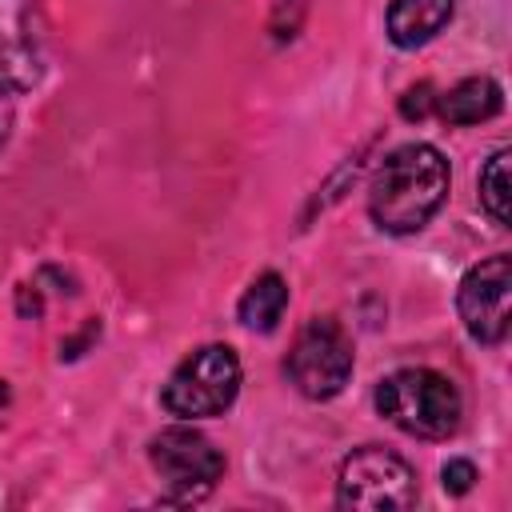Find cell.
Masks as SVG:
<instances>
[{
    "mask_svg": "<svg viewBox=\"0 0 512 512\" xmlns=\"http://www.w3.org/2000/svg\"><path fill=\"white\" fill-rule=\"evenodd\" d=\"M284 308H288V284L276 276V272H264V276H256L252 284H248V292L240 296V324L244 328H252V332H272L276 324H280V316H284Z\"/></svg>",
    "mask_w": 512,
    "mask_h": 512,
    "instance_id": "obj_11",
    "label": "cell"
},
{
    "mask_svg": "<svg viewBox=\"0 0 512 512\" xmlns=\"http://www.w3.org/2000/svg\"><path fill=\"white\" fill-rule=\"evenodd\" d=\"M288 376L308 400H332L352 376V344L332 316H316L300 328L288 352Z\"/></svg>",
    "mask_w": 512,
    "mask_h": 512,
    "instance_id": "obj_5",
    "label": "cell"
},
{
    "mask_svg": "<svg viewBox=\"0 0 512 512\" xmlns=\"http://www.w3.org/2000/svg\"><path fill=\"white\" fill-rule=\"evenodd\" d=\"M376 408L400 432L420 440H444L460 428V392L432 368H400L376 384Z\"/></svg>",
    "mask_w": 512,
    "mask_h": 512,
    "instance_id": "obj_2",
    "label": "cell"
},
{
    "mask_svg": "<svg viewBox=\"0 0 512 512\" xmlns=\"http://www.w3.org/2000/svg\"><path fill=\"white\" fill-rule=\"evenodd\" d=\"M504 96H500V84L492 76H468L460 80L456 88H448L440 100H436V112L448 120V124H480V120H492L500 112Z\"/></svg>",
    "mask_w": 512,
    "mask_h": 512,
    "instance_id": "obj_10",
    "label": "cell"
},
{
    "mask_svg": "<svg viewBox=\"0 0 512 512\" xmlns=\"http://www.w3.org/2000/svg\"><path fill=\"white\" fill-rule=\"evenodd\" d=\"M240 392V360L228 344H204L176 364L160 400L180 420H204L232 408Z\"/></svg>",
    "mask_w": 512,
    "mask_h": 512,
    "instance_id": "obj_3",
    "label": "cell"
},
{
    "mask_svg": "<svg viewBox=\"0 0 512 512\" xmlns=\"http://www.w3.org/2000/svg\"><path fill=\"white\" fill-rule=\"evenodd\" d=\"M440 480H444V492L464 496V492L476 484V468H472V460H448V464L440 468Z\"/></svg>",
    "mask_w": 512,
    "mask_h": 512,
    "instance_id": "obj_13",
    "label": "cell"
},
{
    "mask_svg": "<svg viewBox=\"0 0 512 512\" xmlns=\"http://www.w3.org/2000/svg\"><path fill=\"white\" fill-rule=\"evenodd\" d=\"M456 308L472 340L480 344H500L508 336L512 320V260L508 256H488L476 268L464 272Z\"/></svg>",
    "mask_w": 512,
    "mask_h": 512,
    "instance_id": "obj_7",
    "label": "cell"
},
{
    "mask_svg": "<svg viewBox=\"0 0 512 512\" xmlns=\"http://www.w3.org/2000/svg\"><path fill=\"white\" fill-rule=\"evenodd\" d=\"M432 104H436L432 84H416V88H408V92L400 96V116H404V120H424V116L432 112Z\"/></svg>",
    "mask_w": 512,
    "mask_h": 512,
    "instance_id": "obj_14",
    "label": "cell"
},
{
    "mask_svg": "<svg viewBox=\"0 0 512 512\" xmlns=\"http://www.w3.org/2000/svg\"><path fill=\"white\" fill-rule=\"evenodd\" d=\"M148 460L156 468V476L164 480V488L176 500H196L204 496L220 476H224V452L196 428H164L160 436H152L148 444Z\"/></svg>",
    "mask_w": 512,
    "mask_h": 512,
    "instance_id": "obj_6",
    "label": "cell"
},
{
    "mask_svg": "<svg viewBox=\"0 0 512 512\" xmlns=\"http://www.w3.org/2000/svg\"><path fill=\"white\" fill-rule=\"evenodd\" d=\"M336 504L356 512H400L416 504V472L388 448L364 444L344 456L336 476Z\"/></svg>",
    "mask_w": 512,
    "mask_h": 512,
    "instance_id": "obj_4",
    "label": "cell"
},
{
    "mask_svg": "<svg viewBox=\"0 0 512 512\" xmlns=\"http://www.w3.org/2000/svg\"><path fill=\"white\" fill-rule=\"evenodd\" d=\"M508 160H512V152L500 148V152H492V160L480 168V204H484V212H488L496 224H508V220H512V180H508Z\"/></svg>",
    "mask_w": 512,
    "mask_h": 512,
    "instance_id": "obj_12",
    "label": "cell"
},
{
    "mask_svg": "<svg viewBox=\"0 0 512 512\" xmlns=\"http://www.w3.org/2000/svg\"><path fill=\"white\" fill-rule=\"evenodd\" d=\"M456 0H392L388 4V40L396 48H420L444 32Z\"/></svg>",
    "mask_w": 512,
    "mask_h": 512,
    "instance_id": "obj_9",
    "label": "cell"
},
{
    "mask_svg": "<svg viewBox=\"0 0 512 512\" xmlns=\"http://www.w3.org/2000/svg\"><path fill=\"white\" fill-rule=\"evenodd\" d=\"M8 132H12V92L0 88V144L8 140Z\"/></svg>",
    "mask_w": 512,
    "mask_h": 512,
    "instance_id": "obj_15",
    "label": "cell"
},
{
    "mask_svg": "<svg viewBox=\"0 0 512 512\" xmlns=\"http://www.w3.org/2000/svg\"><path fill=\"white\" fill-rule=\"evenodd\" d=\"M448 196V160L432 144L388 152L368 184V216L392 236L420 232Z\"/></svg>",
    "mask_w": 512,
    "mask_h": 512,
    "instance_id": "obj_1",
    "label": "cell"
},
{
    "mask_svg": "<svg viewBox=\"0 0 512 512\" xmlns=\"http://www.w3.org/2000/svg\"><path fill=\"white\" fill-rule=\"evenodd\" d=\"M40 80V36L28 0H0V88L24 92Z\"/></svg>",
    "mask_w": 512,
    "mask_h": 512,
    "instance_id": "obj_8",
    "label": "cell"
}]
</instances>
